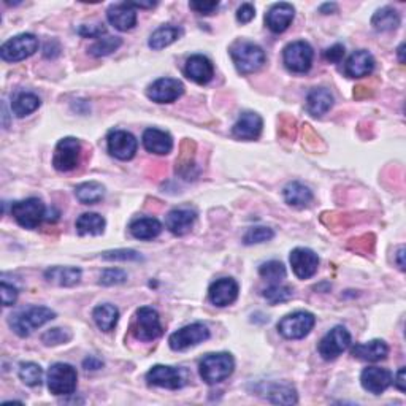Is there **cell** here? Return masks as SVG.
Instances as JSON below:
<instances>
[{"label":"cell","instance_id":"36","mask_svg":"<svg viewBox=\"0 0 406 406\" xmlns=\"http://www.w3.org/2000/svg\"><path fill=\"white\" fill-rule=\"evenodd\" d=\"M75 195L83 205H95L105 197V188L97 181L81 183L75 188Z\"/></svg>","mask_w":406,"mask_h":406},{"label":"cell","instance_id":"21","mask_svg":"<svg viewBox=\"0 0 406 406\" xmlns=\"http://www.w3.org/2000/svg\"><path fill=\"white\" fill-rule=\"evenodd\" d=\"M295 16V8L292 7L290 4H274L273 7L268 10V13L265 16L267 27L270 29L273 34H283L284 31H288L289 26L294 21Z\"/></svg>","mask_w":406,"mask_h":406},{"label":"cell","instance_id":"12","mask_svg":"<svg viewBox=\"0 0 406 406\" xmlns=\"http://www.w3.org/2000/svg\"><path fill=\"white\" fill-rule=\"evenodd\" d=\"M81 158V143L74 136H67L57 143L52 165L57 172H71L80 164Z\"/></svg>","mask_w":406,"mask_h":406},{"label":"cell","instance_id":"6","mask_svg":"<svg viewBox=\"0 0 406 406\" xmlns=\"http://www.w3.org/2000/svg\"><path fill=\"white\" fill-rule=\"evenodd\" d=\"M76 381H78L76 370L69 363L57 362L48 372V389L52 396H71L76 389Z\"/></svg>","mask_w":406,"mask_h":406},{"label":"cell","instance_id":"35","mask_svg":"<svg viewBox=\"0 0 406 406\" xmlns=\"http://www.w3.org/2000/svg\"><path fill=\"white\" fill-rule=\"evenodd\" d=\"M372 26L378 32H389L400 26V15L392 7L379 8L372 18Z\"/></svg>","mask_w":406,"mask_h":406},{"label":"cell","instance_id":"2","mask_svg":"<svg viewBox=\"0 0 406 406\" xmlns=\"http://www.w3.org/2000/svg\"><path fill=\"white\" fill-rule=\"evenodd\" d=\"M235 370V360L229 352H214L203 357L199 365L202 379L206 384H218L229 378Z\"/></svg>","mask_w":406,"mask_h":406},{"label":"cell","instance_id":"28","mask_svg":"<svg viewBox=\"0 0 406 406\" xmlns=\"http://www.w3.org/2000/svg\"><path fill=\"white\" fill-rule=\"evenodd\" d=\"M129 230L136 240H153L160 235L162 224L156 218H139L130 223Z\"/></svg>","mask_w":406,"mask_h":406},{"label":"cell","instance_id":"14","mask_svg":"<svg viewBox=\"0 0 406 406\" xmlns=\"http://www.w3.org/2000/svg\"><path fill=\"white\" fill-rule=\"evenodd\" d=\"M146 381L149 386L164 387V389L176 391L184 386V376L180 368L167 365H154L146 373Z\"/></svg>","mask_w":406,"mask_h":406},{"label":"cell","instance_id":"32","mask_svg":"<svg viewBox=\"0 0 406 406\" xmlns=\"http://www.w3.org/2000/svg\"><path fill=\"white\" fill-rule=\"evenodd\" d=\"M92 318H94L95 326H97L102 332H111L118 324L119 312L115 304L104 303L94 308Z\"/></svg>","mask_w":406,"mask_h":406},{"label":"cell","instance_id":"45","mask_svg":"<svg viewBox=\"0 0 406 406\" xmlns=\"http://www.w3.org/2000/svg\"><path fill=\"white\" fill-rule=\"evenodd\" d=\"M105 260H141V255L134 249H116V251H106L102 254Z\"/></svg>","mask_w":406,"mask_h":406},{"label":"cell","instance_id":"33","mask_svg":"<svg viewBox=\"0 0 406 406\" xmlns=\"http://www.w3.org/2000/svg\"><path fill=\"white\" fill-rule=\"evenodd\" d=\"M265 398L272 403H279V405H294L297 403V392L294 387L288 383H273L270 386H267V389L264 391Z\"/></svg>","mask_w":406,"mask_h":406},{"label":"cell","instance_id":"40","mask_svg":"<svg viewBox=\"0 0 406 406\" xmlns=\"http://www.w3.org/2000/svg\"><path fill=\"white\" fill-rule=\"evenodd\" d=\"M259 274L262 278L268 279V281H281V279L286 278V267L279 260H268L259 267Z\"/></svg>","mask_w":406,"mask_h":406},{"label":"cell","instance_id":"8","mask_svg":"<svg viewBox=\"0 0 406 406\" xmlns=\"http://www.w3.org/2000/svg\"><path fill=\"white\" fill-rule=\"evenodd\" d=\"M38 50V40L34 34H20L5 41L0 48V56L5 62H20L31 57Z\"/></svg>","mask_w":406,"mask_h":406},{"label":"cell","instance_id":"3","mask_svg":"<svg viewBox=\"0 0 406 406\" xmlns=\"http://www.w3.org/2000/svg\"><path fill=\"white\" fill-rule=\"evenodd\" d=\"M230 56L237 70L241 75H249L258 71L265 64V52L259 45L251 41H237L230 46Z\"/></svg>","mask_w":406,"mask_h":406},{"label":"cell","instance_id":"17","mask_svg":"<svg viewBox=\"0 0 406 406\" xmlns=\"http://www.w3.org/2000/svg\"><path fill=\"white\" fill-rule=\"evenodd\" d=\"M238 292H240V288H238L235 279L220 278L210 286V289H208V298H210V302L214 307L224 308L237 300Z\"/></svg>","mask_w":406,"mask_h":406},{"label":"cell","instance_id":"48","mask_svg":"<svg viewBox=\"0 0 406 406\" xmlns=\"http://www.w3.org/2000/svg\"><path fill=\"white\" fill-rule=\"evenodd\" d=\"M255 16V8L251 4H241V7L237 10V20L241 24H248L253 21Z\"/></svg>","mask_w":406,"mask_h":406},{"label":"cell","instance_id":"5","mask_svg":"<svg viewBox=\"0 0 406 406\" xmlns=\"http://www.w3.org/2000/svg\"><path fill=\"white\" fill-rule=\"evenodd\" d=\"M11 216L24 229H37L41 224V220L46 216V210L43 202L37 197H31V199L20 200L11 203Z\"/></svg>","mask_w":406,"mask_h":406},{"label":"cell","instance_id":"49","mask_svg":"<svg viewBox=\"0 0 406 406\" xmlns=\"http://www.w3.org/2000/svg\"><path fill=\"white\" fill-rule=\"evenodd\" d=\"M189 7L200 15H211L214 10H218L219 2H190Z\"/></svg>","mask_w":406,"mask_h":406},{"label":"cell","instance_id":"29","mask_svg":"<svg viewBox=\"0 0 406 406\" xmlns=\"http://www.w3.org/2000/svg\"><path fill=\"white\" fill-rule=\"evenodd\" d=\"M333 106V95L326 88H316L307 97V108L313 116H322Z\"/></svg>","mask_w":406,"mask_h":406},{"label":"cell","instance_id":"23","mask_svg":"<svg viewBox=\"0 0 406 406\" xmlns=\"http://www.w3.org/2000/svg\"><path fill=\"white\" fill-rule=\"evenodd\" d=\"M106 18L113 27L121 32H127L135 27L136 24V11L129 5V2L111 5L106 11Z\"/></svg>","mask_w":406,"mask_h":406},{"label":"cell","instance_id":"15","mask_svg":"<svg viewBox=\"0 0 406 406\" xmlns=\"http://www.w3.org/2000/svg\"><path fill=\"white\" fill-rule=\"evenodd\" d=\"M184 92V85L175 78H159L148 88L146 95L156 104H172Z\"/></svg>","mask_w":406,"mask_h":406},{"label":"cell","instance_id":"37","mask_svg":"<svg viewBox=\"0 0 406 406\" xmlns=\"http://www.w3.org/2000/svg\"><path fill=\"white\" fill-rule=\"evenodd\" d=\"M38 106H40L38 95H35L32 92H20L13 99V102H11V110H13L18 118L29 116L35 110H38Z\"/></svg>","mask_w":406,"mask_h":406},{"label":"cell","instance_id":"19","mask_svg":"<svg viewBox=\"0 0 406 406\" xmlns=\"http://www.w3.org/2000/svg\"><path fill=\"white\" fill-rule=\"evenodd\" d=\"M360 384L363 389L374 396L386 392L392 384V373L386 368L368 367L360 374Z\"/></svg>","mask_w":406,"mask_h":406},{"label":"cell","instance_id":"7","mask_svg":"<svg viewBox=\"0 0 406 406\" xmlns=\"http://www.w3.org/2000/svg\"><path fill=\"white\" fill-rule=\"evenodd\" d=\"M314 51L309 43L303 40L292 41L283 51V61L286 69L294 74H307L313 65Z\"/></svg>","mask_w":406,"mask_h":406},{"label":"cell","instance_id":"43","mask_svg":"<svg viewBox=\"0 0 406 406\" xmlns=\"http://www.w3.org/2000/svg\"><path fill=\"white\" fill-rule=\"evenodd\" d=\"M71 338V333L69 330H65V328H50V330H46L43 335H41V342H43L46 346H57V344H64L70 342Z\"/></svg>","mask_w":406,"mask_h":406},{"label":"cell","instance_id":"1","mask_svg":"<svg viewBox=\"0 0 406 406\" xmlns=\"http://www.w3.org/2000/svg\"><path fill=\"white\" fill-rule=\"evenodd\" d=\"M56 318V313L51 308L46 307H29L21 309L20 313L10 316V327L18 337L26 338L31 335L34 330H37L41 326Z\"/></svg>","mask_w":406,"mask_h":406},{"label":"cell","instance_id":"46","mask_svg":"<svg viewBox=\"0 0 406 406\" xmlns=\"http://www.w3.org/2000/svg\"><path fill=\"white\" fill-rule=\"evenodd\" d=\"M18 298V289L15 286L8 284L7 281H2V303L4 307H11L15 304Z\"/></svg>","mask_w":406,"mask_h":406},{"label":"cell","instance_id":"53","mask_svg":"<svg viewBox=\"0 0 406 406\" xmlns=\"http://www.w3.org/2000/svg\"><path fill=\"white\" fill-rule=\"evenodd\" d=\"M337 10V5L335 4H324L321 7V13H324V15H330L332 11H335Z\"/></svg>","mask_w":406,"mask_h":406},{"label":"cell","instance_id":"39","mask_svg":"<svg viewBox=\"0 0 406 406\" xmlns=\"http://www.w3.org/2000/svg\"><path fill=\"white\" fill-rule=\"evenodd\" d=\"M18 374H20V379L26 386L37 387L43 381V370L38 365V363L34 362H22L18 370Z\"/></svg>","mask_w":406,"mask_h":406},{"label":"cell","instance_id":"47","mask_svg":"<svg viewBox=\"0 0 406 406\" xmlns=\"http://www.w3.org/2000/svg\"><path fill=\"white\" fill-rule=\"evenodd\" d=\"M324 57L327 59L328 62H332V64L342 62V59L344 57V46L340 45V43L330 46L328 50H326Z\"/></svg>","mask_w":406,"mask_h":406},{"label":"cell","instance_id":"42","mask_svg":"<svg viewBox=\"0 0 406 406\" xmlns=\"http://www.w3.org/2000/svg\"><path fill=\"white\" fill-rule=\"evenodd\" d=\"M273 237H274L273 229H270V227L259 225V227H253V229H249L246 234H244L243 243L249 246V244H259V243L270 241Z\"/></svg>","mask_w":406,"mask_h":406},{"label":"cell","instance_id":"31","mask_svg":"<svg viewBox=\"0 0 406 406\" xmlns=\"http://www.w3.org/2000/svg\"><path fill=\"white\" fill-rule=\"evenodd\" d=\"M181 34H183V31L180 27L172 26V24H167V26H160L159 29H156V31L151 34L148 45L154 51L164 50V48L170 46L172 43H175V41L181 37Z\"/></svg>","mask_w":406,"mask_h":406},{"label":"cell","instance_id":"11","mask_svg":"<svg viewBox=\"0 0 406 406\" xmlns=\"http://www.w3.org/2000/svg\"><path fill=\"white\" fill-rule=\"evenodd\" d=\"M210 338V330L202 322H194V324L180 328L173 332L169 338V344L173 351H186L189 348L200 344Z\"/></svg>","mask_w":406,"mask_h":406},{"label":"cell","instance_id":"54","mask_svg":"<svg viewBox=\"0 0 406 406\" xmlns=\"http://www.w3.org/2000/svg\"><path fill=\"white\" fill-rule=\"evenodd\" d=\"M403 254H405V248H400L398 253H397V262H398V267L400 270H405V264H403Z\"/></svg>","mask_w":406,"mask_h":406},{"label":"cell","instance_id":"52","mask_svg":"<svg viewBox=\"0 0 406 406\" xmlns=\"http://www.w3.org/2000/svg\"><path fill=\"white\" fill-rule=\"evenodd\" d=\"M83 365H85L86 370H99V368L104 367V362L95 359V357H88V359L83 362Z\"/></svg>","mask_w":406,"mask_h":406},{"label":"cell","instance_id":"9","mask_svg":"<svg viewBox=\"0 0 406 406\" xmlns=\"http://www.w3.org/2000/svg\"><path fill=\"white\" fill-rule=\"evenodd\" d=\"M351 344V333L348 328L343 326L333 327L330 332H327L318 344L319 356L324 360H335L343 352L349 348Z\"/></svg>","mask_w":406,"mask_h":406},{"label":"cell","instance_id":"44","mask_svg":"<svg viewBox=\"0 0 406 406\" xmlns=\"http://www.w3.org/2000/svg\"><path fill=\"white\" fill-rule=\"evenodd\" d=\"M127 281V273L119 268H108L100 274V284L104 286H116Z\"/></svg>","mask_w":406,"mask_h":406},{"label":"cell","instance_id":"51","mask_svg":"<svg viewBox=\"0 0 406 406\" xmlns=\"http://www.w3.org/2000/svg\"><path fill=\"white\" fill-rule=\"evenodd\" d=\"M392 383L396 384V387L400 392L406 391V386H405V367H402V368L398 370V373L396 374V378L392 379Z\"/></svg>","mask_w":406,"mask_h":406},{"label":"cell","instance_id":"50","mask_svg":"<svg viewBox=\"0 0 406 406\" xmlns=\"http://www.w3.org/2000/svg\"><path fill=\"white\" fill-rule=\"evenodd\" d=\"M80 35L89 38H99L106 32V29L104 26H81L78 29Z\"/></svg>","mask_w":406,"mask_h":406},{"label":"cell","instance_id":"22","mask_svg":"<svg viewBox=\"0 0 406 406\" xmlns=\"http://www.w3.org/2000/svg\"><path fill=\"white\" fill-rule=\"evenodd\" d=\"M184 74L197 85H206L214 76V67L210 59L203 55H194L186 61Z\"/></svg>","mask_w":406,"mask_h":406},{"label":"cell","instance_id":"16","mask_svg":"<svg viewBox=\"0 0 406 406\" xmlns=\"http://www.w3.org/2000/svg\"><path fill=\"white\" fill-rule=\"evenodd\" d=\"M290 265L292 272L295 273L297 278L308 279L314 276L319 267V258L313 249L308 248H295L290 253Z\"/></svg>","mask_w":406,"mask_h":406},{"label":"cell","instance_id":"27","mask_svg":"<svg viewBox=\"0 0 406 406\" xmlns=\"http://www.w3.org/2000/svg\"><path fill=\"white\" fill-rule=\"evenodd\" d=\"M45 278L48 283L70 288L80 283L81 270L76 267H51L45 272Z\"/></svg>","mask_w":406,"mask_h":406},{"label":"cell","instance_id":"26","mask_svg":"<svg viewBox=\"0 0 406 406\" xmlns=\"http://www.w3.org/2000/svg\"><path fill=\"white\" fill-rule=\"evenodd\" d=\"M351 354L363 362H379L389 354V348L383 340H372L367 343H357L352 346Z\"/></svg>","mask_w":406,"mask_h":406},{"label":"cell","instance_id":"38","mask_svg":"<svg viewBox=\"0 0 406 406\" xmlns=\"http://www.w3.org/2000/svg\"><path fill=\"white\" fill-rule=\"evenodd\" d=\"M122 45V40L119 37H113V35H106L104 38H99L94 45L89 46V55L94 57H104L110 56L111 52L118 51V48Z\"/></svg>","mask_w":406,"mask_h":406},{"label":"cell","instance_id":"20","mask_svg":"<svg viewBox=\"0 0 406 406\" xmlns=\"http://www.w3.org/2000/svg\"><path fill=\"white\" fill-rule=\"evenodd\" d=\"M197 219V213L190 206H180L172 210L165 218V227L173 235H186L192 229Z\"/></svg>","mask_w":406,"mask_h":406},{"label":"cell","instance_id":"4","mask_svg":"<svg viewBox=\"0 0 406 406\" xmlns=\"http://www.w3.org/2000/svg\"><path fill=\"white\" fill-rule=\"evenodd\" d=\"M132 333L140 342H154L164 333L158 309L153 307H141L136 309Z\"/></svg>","mask_w":406,"mask_h":406},{"label":"cell","instance_id":"30","mask_svg":"<svg viewBox=\"0 0 406 406\" xmlns=\"http://www.w3.org/2000/svg\"><path fill=\"white\" fill-rule=\"evenodd\" d=\"M284 200L288 205L294 208H304L313 202L312 189L298 181H292L283 190Z\"/></svg>","mask_w":406,"mask_h":406},{"label":"cell","instance_id":"41","mask_svg":"<svg viewBox=\"0 0 406 406\" xmlns=\"http://www.w3.org/2000/svg\"><path fill=\"white\" fill-rule=\"evenodd\" d=\"M292 289L289 286H281V284H273L270 288H267L264 290V295L267 298V302L270 304H276V303H283V302H288L292 298Z\"/></svg>","mask_w":406,"mask_h":406},{"label":"cell","instance_id":"24","mask_svg":"<svg viewBox=\"0 0 406 406\" xmlns=\"http://www.w3.org/2000/svg\"><path fill=\"white\" fill-rule=\"evenodd\" d=\"M143 146L146 151L153 154H159V156H165L173 149V139L169 132L160 129H146L141 136Z\"/></svg>","mask_w":406,"mask_h":406},{"label":"cell","instance_id":"34","mask_svg":"<svg viewBox=\"0 0 406 406\" xmlns=\"http://www.w3.org/2000/svg\"><path fill=\"white\" fill-rule=\"evenodd\" d=\"M105 230V219L97 213H85L76 219V232L81 237L102 235Z\"/></svg>","mask_w":406,"mask_h":406},{"label":"cell","instance_id":"18","mask_svg":"<svg viewBox=\"0 0 406 406\" xmlns=\"http://www.w3.org/2000/svg\"><path fill=\"white\" fill-rule=\"evenodd\" d=\"M262 127H264V121L258 113L244 111L232 127V135L238 140H258L262 134Z\"/></svg>","mask_w":406,"mask_h":406},{"label":"cell","instance_id":"25","mask_svg":"<svg viewBox=\"0 0 406 406\" xmlns=\"http://www.w3.org/2000/svg\"><path fill=\"white\" fill-rule=\"evenodd\" d=\"M373 69H374V57L365 50L352 52L344 65L346 75L351 76V78L368 76L373 71Z\"/></svg>","mask_w":406,"mask_h":406},{"label":"cell","instance_id":"55","mask_svg":"<svg viewBox=\"0 0 406 406\" xmlns=\"http://www.w3.org/2000/svg\"><path fill=\"white\" fill-rule=\"evenodd\" d=\"M403 48H405L403 43L400 45V48H398V57H400V62H403Z\"/></svg>","mask_w":406,"mask_h":406},{"label":"cell","instance_id":"10","mask_svg":"<svg viewBox=\"0 0 406 406\" xmlns=\"http://www.w3.org/2000/svg\"><path fill=\"white\" fill-rule=\"evenodd\" d=\"M316 318L309 312H295L278 322V332L288 340H302L313 330Z\"/></svg>","mask_w":406,"mask_h":406},{"label":"cell","instance_id":"13","mask_svg":"<svg viewBox=\"0 0 406 406\" xmlns=\"http://www.w3.org/2000/svg\"><path fill=\"white\" fill-rule=\"evenodd\" d=\"M106 146L113 158L119 160H130L139 149V141L130 132L125 130H111L106 136Z\"/></svg>","mask_w":406,"mask_h":406}]
</instances>
